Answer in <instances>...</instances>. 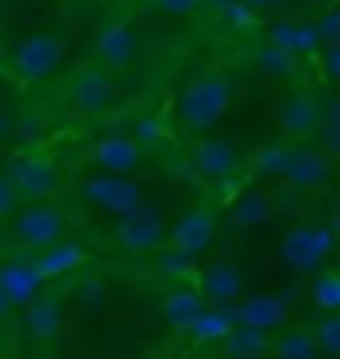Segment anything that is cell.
<instances>
[{"mask_svg": "<svg viewBox=\"0 0 340 359\" xmlns=\"http://www.w3.org/2000/svg\"><path fill=\"white\" fill-rule=\"evenodd\" d=\"M233 100H236L233 80L224 76V72H200L181 92V120L192 132H209L228 116Z\"/></svg>", "mask_w": 340, "mask_h": 359, "instance_id": "1", "label": "cell"}, {"mask_svg": "<svg viewBox=\"0 0 340 359\" xmlns=\"http://www.w3.org/2000/svg\"><path fill=\"white\" fill-rule=\"evenodd\" d=\"M68 231V216L65 208L56 204L53 196H40V200H20L13 212V236L20 248H32V252H40V248L56 244V240H65Z\"/></svg>", "mask_w": 340, "mask_h": 359, "instance_id": "2", "label": "cell"}, {"mask_svg": "<svg viewBox=\"0 0 340 359\" xmlns=\"http://www.w3.org/2000/svg\"><path fill=\"white\" fill-rule=\"evenodd\" d=\"M164 216H160L157 208H129V212H120V219L112 224V244L124 252V256H152L164 248Z\"/></svg>", "mask_w": 340, "mask_h": 359, "instance_id": "3", "label": "cell"}, {"mask_svg": "<svg viewBox=\"0 0 340 359\" xmlns=\"http://www.w3.org/2000/svg\"><path fill=\"white\" fill-rule=\"evenodd\" d=\"M65 36L60 32H32V36H25L20 44H16L13 52V72L20 80H48L53 72H60V65H65Z\"/></svg>", "mask_w": 340, "mask_h": 359, "instance_id": "4", "label": "cell"}, {"mask_svg": "<svg viewBox=\"0 0 340 359\" xmlns=\"http://www.w3.org/2000/svg\"><path fill=\"white\" fill-rule=\"evenodd\" d=\"M320 124H325V104H320V96L313 88L288 92L285 100H280V108H276V132L288 144L313 140Z\"/></svg>", "mask_w": 340, "mask_h": 359, "instance_id": "5", "label": "cell"}, {"mask_svg": "<svg viewBox=\"0 0 340 359\" xmlns=\"http://www.w3.org/2000/svg\"><path fill=\"white\" fill-rule=\"evenodd\" d=\"M80 200H89L100 212L120 216V212L144 204V192H140V184L132 180V172H100V176H89L80 184Z\"/></svg>", "mask_w": 340, "mask_h": 359, "instance_id": "6", "label": "cell"}, {"mask_svg": "<svg viewBox=\"0 0 340 359\" xmlns=\"http://www.w3.org/2000/svg\"><path fill=\"white\" fill-rule=\"evenodd\" d=\"M4 176H8V184L16 188L20 200H40V196H53L60 188V168L48 156H20V160H13V168Z\"/></svg>", "mask_w": 340, "mask_h": 359, "instance_id": "7", "label": "cell"}, {"mask_svg": "<svg viewBox=\"0 0 340 359\" xmlns=\"http://www.w3.org/2000/svg\"><path fill=\"white\" fill-rule=\"evenodd\" d=\"M89 164L100 172H136L144 164V144L132 132H105L100 140H92Z\"/></svg>", "mask_w": 340, "mask_h": 359, "instance_id": "8", "label": "cell"}, {"mask_svg": "<svg viewBox=\"0 0 340 359\" xmlns=\"http://www.w3.org/2000/svg\"><path fill=\"white\" fill-rule=\"evenodd\" d=\"M216 240V212L204 204H197L192 212H184L181 219H176V228L164 236V244L176 252V256H197V252H204V248Z\"/></svg>", "mask_w": 340, "mask_h": 359, "instance_id": "9", "label": "cell"}, {"mask_svg": "<svg viewBox=\"0 0 340 359\" xmlns=\"http://www.w3.org/2000/svg\"><path fill=\"white\" fill-rule=\"evenodd\" d=\"M136 52H140V40H136L132 25H124V20L100 28L96 40H92V56H96V65L108 68V72H129V68L136 65Z\"/></svg>", "mask_w": 340, "mask_h": 359, "instance_id": "10", "label": "cell"}, {"mask_svg": "<svg viewBox=\"0 0 340 359\" xmlns=\"http://www.w3.org/2000/svg\"><path fill=\"white\" fill-rule=\"evenodd\" d=\"M280 176H285L292 188H301V192L320 188V184H328V176H332V152H325V148H292V156H288V164H285Z\"/></svg>", "mask_w": 340, "mask_h": 359, "instance_id": "11", "label": "cell"}, {"mask_svg": "<svg viewBox=\"0 0 340 359\" xmlns=\"http://www.w3.org/2000/svg\"><path fill=\"white\" fill-rule=\"evenodd\" d=\"M68 96H72V104L84 108V112H100V108H108L112 96H117L112 72L100 68V65L96 68H80L77 76H72V84H68Z\"/></svg>", "mask_w": 340, "mask_h": 359, "instance_id": "12", "label": "cell"}, {"mask_svg": "<svg viewBox=\"0 0 340 359\" xmlns=\"http://www.w3.org/2000/svg\"><path fill=\"white\" fill-rule=\"evenodd\" d=\"M197 292L204 295V304H236L240 292H244V271L233 259H216V264H209L200 271Z\"/></svg>", "mask_w": 340, "mask_h": 359, "instance_id": "13", "label": "cell"}, {"mask_svg": "<svg viewBox=\"0 0 340 359\" xmlns=\"http://www.w3.org/2000/svg\"><path fill=\"white\" fill-rule=\"evenodd\" d=\"M192 160H197V172L209 180H224L244 168V156L233 140H200L192 148Z\"/></svg>", "mask_w": 340, "mask_h": 359, "instance_id": "14", "label": "cell"}, {"mask_svg": "<svg viewBox=\"0 0 340 359\" xmlns=\"http://www.w3.org/2000/svg\"><path fill=\"white\" fill-rule=\"evenodd\" d=\"M236 320L256 332H276L288 323V299L285 295H249L244 304H236Z\"/></svg>", "mask_w": 340, "mask_h": 359, "instance_id": "15", "label": "cell"}, {"mask_svg": "<svg viewBox=\"0 0 340 359\" xmlns=\"http://www.w3.org/2000/svg\"><path fill=\"white\" fill-rule=\"evenodd\" d=\"M25 323H28V335L37 339H53L60 327H65V299L56 292L48 295H32L25 304Z\"/></svg>", "mask_w": 340, "mask_h": 359, "instance_id": "16", "label": "cell"}, {"mask_svg": "<svg viewBox=\"0 0 340 359\" xmlns=\"http://www.w3.org/2000/svg\"><path fill=\"white\" fill-rule=\"evenodd\" d=\"M204 308H209V304H204V295H200L197 287H172V292L160 299V316H164V323L176 327V332H184Z\"/></svg>", "mask_w": 340, "mask_h": 359, "instance_id": "17", "label": "cell"}, {"mask_svg": "<svg viewBox=\"0 0 340 359\" xmlns=\"http://www.w3.org/2000/svg\"><path fill=\"white\" fill-rule=\"evenodd\" d=\"M268 347H273V339H268V332H256V327H228V332L221 335V355L228 359H264L268 355Z\"/></svg>", "mask_w": 340, "mask_h": 359, "instance_id": "18", "label": "cell"}, {"mask_svg": "<svg viewBox=\"0 0 340 359\" xmlns=\"http://www.w3.org/2000/svg\"><path fill=\"white\" fill-rule=\"evenodd\" d=\"M0 283H4V292H8V299H13V308L20 304L25 308L28 299L40 292V271L37 264H20V259H8L4 268H0Z\"/></svg>", "mask_w": 340, "mask_h": 359, "instance_id": "19", "label": "cell"}, {"mask_svg": "<svg viewBox=\"0 0 340 359\" xmlns=\"http://www.w3.org/2000/svg\"><path fill=\"white\" fill-rule=\"evenodd\" d=\"M44 256L37 259V271L40 280H56V276H68V271H77L84 264V248L77 244H65V240H56V244L40 248Z\"/></svg>", "mask_w": 340, "mask_h": 359, "instance_id": "20", "label": "cell"}, {"mask_svg": "<svg viewBox=\"0 0 340 359\" xmlns=\"http://www.w3.org/2000/svg\"><path fill=\"white\" fill-rule=\"evenodd\" d=\"M280 256H285L288 268H296V271H313L316 264H320V248H316V236L308 228H292L285 236V248H280Z\"/></svg>", "mask_w": 340, "mask_h": 359, "instance_id": "21", "label": "cell"}, {"mask_svg": "<svg viewBox=\"0 0 340 359\" xmlns=\"http://www.w3.org/2000/svg\"><path fill=\"white\" fill-rule=\"evenodd\" d=\"M288 156H292V144L288 140H268L261 148H252L244 164H249L252 176H276V172H285Z\"/></svg>", "mask_w": 340, "mask_h": 359, "instance_id": "22", "label": "cell"}, {"mask_svg": "<svg viewBox=\"0 0 340 359\" xmlns=\"http://www.w3.org/2000/svg\"><path fill=\"white\" fill-rule=\"evenodd\" d=\"M268 355H280V359H316L320 347L313 339V327H288L280 339H273Z\"/></svg>", "mask_w": 340, "mask_h": 359, "instance_id": "23", "label": "cell"}, {"mask_svg": "<svg viewBox=\"0 0 340 359\" xmlns=\"http://www.w3.org/2000/svg\"><path fill=\"white\" fill-rule=\"evenodd\" d=\"M256 65H261L268 76H292V72H296V52L288 48V44H280V40H273V44H264V48L256 52Z\"/></svg>", "mask_w": 340, "mask_h": 359, "instance_id": "24", "label": "cell"}, {"mask_svg": "<svg viewBox=\"0 0 340 359\" xmlns=\"http://www.w3.org/2000/svg\"><path fill=\"white\" fill-rule=\"evenodd\" d=\"M313 339L320 347V355H340V316L336 311H320V320L313 323Z\"/></svg>", "mask_w": 340, "mask_h": 359, "instance_id": "25", "label": "cell"}, {"mask_svg": "<svg viewBox=\"0 0 340 359\" xmlns=\"http://www.w3.org/2000/svg\"><path fill=\"white\" fill-rule=\"evenodd\" d=\"M268 196L264 192H252V196H244V200H236V208H233V219L240 224V228H256V224H264L268 219Z\"/></svg>", "mask_w": 340, "mask_h": 359, "instance_id": "26", "label": "cell"}, {"mask_svg": "<svg viewBox=\"0 0 340 359\" xmlns=\"http://www.w3.org/2000/svg\"><path fill=\"white\" fill-rule=\"evenodd\" d=\"M313 304L320 311H336L340 308V271H320L313 283Z\"/></svg>", "mask_w": 340, "mask_h": 359, "instance_id": "27", "label": "cell"}, {"mask_svg": "<svg viewBox=\"0 0 340 359\" xmlns=\"http://www.w3.org/2000/svg\"><path fill=\"white\" fill-rule=\"evenodd\" d=\"M184 332H192L197 339H221V335L228 332V316H224V311L209 316V308H204V311L197 316V320H192L188 327H184Z\"/></svg>", "mask_w": 340, "mask_h": 359, "instance_id": "28", "label": "cell"}, {"mask_svg": "<svg viewBox=\"0 0 340 359\" xmlns=\"http://www.w3.org/2000/svg\"><path fill=\"white\" fill-rule=\"evenodd\" d=\"M77 299H80V308L96 311L100 304H105V283H100V280H92V276H89V280H84V283L77 287Z\"/></svg>", "mask_w": 340, "mask_h": 359, "instance_id": "29", "label": "cell"}, {"mask_svg": "<svg viewBox=\"0 0 340 359\" xmlns=\"http://www.w3.org/2000/svg\"><path fill=\"white\" fill-rule=\"evenodd\" d=\"M148 4L164 16H188V13H197L204 0H148Z\"/></svg>", "mask_w": 340, "mask_h": 359, "instance_id": "30", "label": "cell"}, {"mask_svg": "<svg viewBox=\"0 0 340 359\" xmlns=\"http://www.w3.org/2000/svg\"><path fill=\"white\" fill-rule=\"evenodd\" d=\"M16 204H20V196H16V188L8 184V176L0 172V219H8V216H13Z\"/></svg>", "mask_w": 340, "mask_h": 359, "instance_id": "31", "label": "cell"}, {"mask_svg": "<svg viewBox=\"0 0 340 359\" xmlns=\"http://www.w3.org/2000/svg\"><path fill=\"white\" fill-rule=\"evenodd\" d=\"M336 20H340L336 13H328V16H325V25H320V36H325V40H332V36H336Z\"/></svg>", "mask_w": 340, "mask_h": 359, "instance_id": "32", "label": "cell"}, {"mask_svg": "<svg viewBox=\"0 0 340 359\" xmlns=\"http://www.w3.org/2000/svg\"><path fill=\"white\" fill-rule=\"evenodd\" d=\"M8 136H13V120L4 116V108H0V148L8 144Z\"/></svg>", "mask_w": 340, "mask_h": 359, "instance_id": "33", "label": "cell"}, {"mask_svg": "<svg viewBox=\"0 0 340 359\" xmlns=\"http://www.w3.org/2000/svg\"><path fill=\"white\" fill-rule=\"evenodd\" d=\"M313 236H316V248H320V252H332V231L320 228V231H313Z\"/></svg>", "mask_w": 340, "mask_h": 359, "instance_id": "34", "label": "cell"}, {"mask_svg": "<svg viewBox=\"0 0 340 359\" xmlns=\"http://www.w3.org/2000/svg\"><path fill=\"white\" fill-rule=\"evenodd\" d=\"M8 316H13V299H8L4 283H0V320H8Z\"/></svg>", "mask_w": 340, "mask_h": 359, "instance_id": "35", "label": "cell"}, {"mask_svg": "<svg viewBox=\"0 0 340 359\" xmlns=\"http://www.w3.org/2000/svg\"><path fill=\"white\" fill-rule=\"evenodd\" d=\"M249 8H273V4H280V0H244Z\"/></svg>", "mask_w": 340, "mask_h": 359, "instance_id": "36", "label": "cell"}, {"mask_svg": "<svg viewBox=\"0 0 340 359\" xmlns=\"http://www.w3.org/2000/svg\"><path fill=\"white\" fill-rule=\"evenodd\" d=\"M304 4H313V8H332L336 0H304Z\"/></svg>", "mask_w": 340, "mask_h": 359, "instance_id": "37", "label": "cell"}, {"mask_svg": "<svg viewBox=\"0 0 340 359\" xmlns=\"http://www.w3.org/2000/svg\"><path fill=\"white\" fill-rule=\"evenodd\" d=\"M0 28H4V0H0Z\"/></svg>", "mask_w": 340, "mask_h": 359, "instance_id": "38", "label": "cell"}, {"mask_svg": "<svg viewBox=\"0 0 340 359\" xmlns=\"http://www.w3.org/2000/svg\"><path fill=\"white\" fill-rule=\"evenodd\" d=\"M0 104H4V84H0Z\"/></svg>", "mask_w": 340, "mask_h": 359, "instance_id": "39", "label": "cell"}, {"mask_svg": "<svg viewBox=\"0 0 340 359\" xmlns=\"http://www.w3.org/2000/svg\"><path fill=\"white\" fill-rule=\"evenodd\" d=\"M0 168H4V164H0Z\"/></svg>", "mask_w": 340, "mask_h": 359, "instance_id": "40", "label": "cell"}]
</instances>
